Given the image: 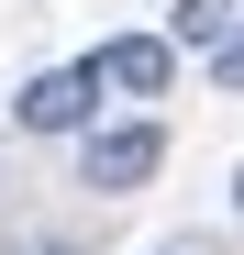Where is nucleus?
<instances>
[{
    "mask_svg": "<svg viewBox=\"0 0 244 255\" xmlns=\"http://www.w3.org/2000/svg\"><path fill=\"white\" fill-rule=\"evenodd\" d=\"M155 166H167V133H155V122H100L89 155H78V178L89 189H144Z\"/></svg>",
    "mask_w": 244,
    "mask_h": 255,
    "instance_id": "f257e3e1",
    "label": "nucleus"
},
{
    "mask_svg": "<svg viewBox=\"0 0 244 255\" xmlns=\"http://www.w3.org/2000/svg\"><path fill=\"white\" fill-rule=\"evenodd\" d=\"M89 78H100V89H122V100H167L178 45H155V33H111V45L89 56Z\"/></svg>",
    "mask_w": 244,
    "mask_h": 255,
    "instance_id": "f03ea898",
    "label": "nucleus"
},
{
    "mask_svg": "<svg viewBox=\"0 0 244 255\" xmlns=\"http://www.w3.org/2000/svg\"><path fill=\"white\" fill-rule=\"evenodd\" d=\"M89 100H100V78H89V67H45L11 111H22V133H78V122H89Z\"/></svg>",
    "mask_w": 244,
    "mask_h": 255,
    "instance_id": "7ed1b4c3",
    "label": "nucleus"
},
{
    "mask_svg": "<svg viewBox=\"0 0 244 255\" xmlns=\"http://www.w3.org/2000/svg\"><path fill=\"white\" fill-rule=\"evenodd\" d=\"M233 33V0H178V45H222Z\"/></svg>",
    "mask_w": 244,
    "mask_h": 255,
    "instance_id": "20e7f679",
    "label": "nucleus"
},
{
    "mask_svg": "<svg viewBox=\"0 0 244 255\" xmlns=\"http://www.w3.org/2000/svg\"><path fill=\"white\" fill-rule=\"evenodd\" d=\"M211 78H222V89H244V33H222V45H211Z\"/></svg>",
    "mask_w": 244,
    "mask_h": 255,
    "instance_id": "39448f33",
    "label": "nucleus"
},
{
    "mask_svg": "<svg viewBox=\"0 0 244 255\" xmlns=\"http://www.w3.org/2000/svg\"><path fill=\"white\" fill-rule=\"evenodd\" d=\"M233 211H244V178H233Z\"/></svg>",
    "mask_w": 244,
    "mask_h": 255,
    "instance_id": "423d86ee",
    "label": "nucleus"
},
{
    "mask_svg": "<svg viewBox=\"0 0 244 255\" xmlns=\"http://www.w3.org/2000/svg\"><path fill=\"white\" fill-rule=\"evenodd\" d=\"M45 255H67V244H45Z\"/></svg>",
    "mask_w": 244,
    "mask_h": 255,
    "instance_id": "0eeeda50",
    "label": "nucleus"
},
{
    "mask_svg": "<svg viewBox=\"0 0 244 255\" xmlns=\"http://www.w3.org/2000/svg\"><path fill=\"white\" fill-rule=\"evenodd\" d=\"M167 255H189V244H167Z\"/></svg>",
    "mask_w": 244,
    "mask_h": 255,
    "instance_id": "6e6552de",
    "label": "nucleus"
}]
</instances>
